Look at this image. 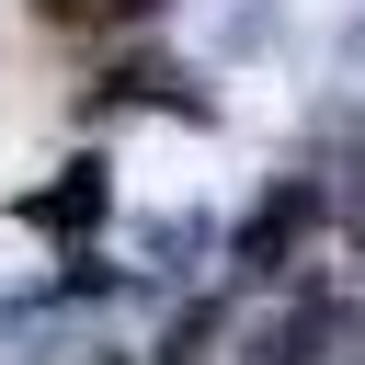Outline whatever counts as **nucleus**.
Segmentation results:
<instances>
[{
	"label": "nucleus",
	"instance_id": "3",
	"mask_svg": "<svg viewBox=\"0 0 365 365\" xmlns=\"http://www.w3.org/2000/svg\"><path fill=\"white\" fill-rule=\"evenodd\" d=\"M342 331H354V308H342V297H297L285 319H262V331H251V365H319Z\"/></svg>",
	"mask_w": 365,
	"mask_h": 365
},
{
	"label": "nucleus",
	"instance_id": "4",
	"mask_svg": "<svg viewBox=\"0 0 365 365\" xmlns=\"http://www.w3.org/2000/svg\"><path fill=\"white\" fill-rule=\"evenodd\" d=\"M0 342H11V354L68 342V297H11V308H0Z\"/></svg>",
	"mask_w": 365,
	"mask_h": 365
},
{
	"label": "nucleus",
	"instance_id": "1",
	"mask_svg": "<svg viewBox=\"0 0 365 365\" xmlns=\"http://www.w3.org/2000/svg\"><path fill=\"white\" fill-rule=\"evenodd\" d=\"M103 205H114L103 160H68L57 182H34V194H23V228H46V240H91V228H103Z\"/></svg>",
	"mask_w": 365,
	"mask_h": 365
},
{
	"label": "nucleus",
	"instance_id": "2",
	"mask_svg": "<svg viewBox=\"0 0 365 365\" xmlns=\"http://www.w3.org/2000/svg\"><path fill=\"white\" fill-rule=\"evenodd\" d=\"M308 228H319V182H274V194L251 205V228H240V274H274Z\"/></svg>",
	"mask_w": 365,
	"mask_h": 365
},
{
	"label": "nucleus",
	"instance_id": "5",
	"mask_svg": "<svg viewBox=\"0 0 365 365\" xmlns=\"http://www.w3.org/2000/svg\"><path fill=\"white\" fill-rule=\"evenodd\" d=\"M342 68H354V80H365V23H354V34H342Z\"/></svg>",
	"mask_w": 365,
	"mask_h": 365
}]
</instances>
